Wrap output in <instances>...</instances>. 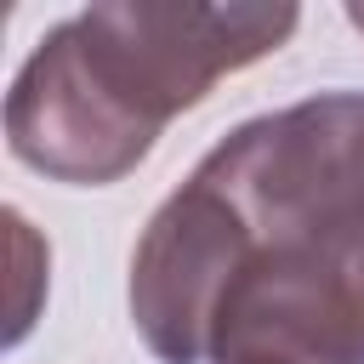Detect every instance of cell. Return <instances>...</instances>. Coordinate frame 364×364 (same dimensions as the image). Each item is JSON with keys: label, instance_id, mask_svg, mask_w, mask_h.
<instances>
[{"label": "cell", "instance_id": "cell-1", "mask_svg": "<svg viewBox=\"0 0 364 364\" xmlns=\"http://www.w3.org/2000/svg\"><path fill=\"white\" fill-rule=\"evenodd\" d=\"M131 318L159 364H364V91L245 119L154 210Z\"/></svg>", "mask_w": 364, "mask_h": 364}, {"label": "cell", "instance_id": "cell-2", "mask_svg": "<svg viewBox=\"0 0 364 364\" xmlns=\"http://www.w3.org/2000/svg\"><path fill=\"white\" fill-rule=\"evenodd\" d=\"M296 6H91L28 51L6 97L11 154L74 188H108L210 85L296 34Z\"/></svg>", "mask_w": 364, "mask_h": 364}, {"label": "cell", "instance_id": "cell-3", "mask_svg": "<svg viewBox=\"0 0 364 364\" xmlns=\"http://www.w3.org/2000/svg\"><path fill=\"white\" fill-rule=\"evenodd\" d=\"M210 364H290V358H279V353H222Z\"/></svg>", "mask_w": 364, "mask_h": 364}, {"label": "cell", "instance_id": "cell-4", "mask_svg": "<svg viewBox=\"0 0 364 364\" xmlns=\"http://www.w3.org/2000/svg\"><path fill=\"white\" fill-rule=\"evenodd\" d=\"M347 17H353V28H364V6H347Z\"/></svg>", "mask_w": 364, "mask_h": 364}]
</instances>
